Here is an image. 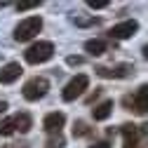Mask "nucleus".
I'll return each instance as SVG.
<instances>
[{"instance_id":"nucleus-1","label":"nucleus","mask_w":148,"mask_h":148,"mask_svg":"<svg viewBox=\"0 0 148 148\" xmlns=\"http://www.w3.org/2000/svg\"><path fill=\"white\" fill-rule=\"evenodd\" d=\"M54 57V45L49 40H38V42H33L26 52H24V59L33 66H38V64H45Z\"/></svg>"},{"instance_id":"nucleus-2","label":"nucleus","mask_w":148,"mask_h":148,"mask_svg":"<svg viewBox=\"0 0 148 148\" xmlns=\"http://www.w3.org/2000/svg\"><path fill=\"white\" fill-rule=\"evenodd\" d=\"M40 28H42V19H40V16H28V19H24V21L16 24L14 40L16 42H28V40H33L35 35L40 33Z\"/></svg>"},{"instance_id":"nucleus-3","label":"nucleus","mask_w":148,"mask_h":148,"mask_svg":"<svg viewBox=\"0 0 148 148\" xmlns=\"http://www.w3.org/2000/svg\"><path fill=\"white\" fill-rule=\"evenodd\" d=\"M122 103H125L127 110H134V113H139V115H148V82L141 85V87L134 92V97L127 94V97L122 99Z\"/></svg>"},{"instance_id":"nucleus-4","label":"nucleus","mask_w":148,"mask_h":148,"mask_svg":"<svg viewBox=\"0 0 148 148\" xmlns=\"http://www.w3.org/2000/svg\"><path fill=\"white\" fill-rule=\"evenodd\" d=\"M47 92H49V80L42 78V75H35V78H31V80L24 85L21 94H24L26 101H38V99H42V97L47 94Z\"/></svg>"},{"instance_id":"nucleus-5","label":"nucleus","mask_w":148,"mask_h":148,"mask_svg":"<svg viewBox=\"0 0 148 148\" xmlns=\"http://www.w3.org/2000/svg\"><path fill=\"white\" fill-rule=\"evenodd\" d=\"M87 87H89V78L85 75V73H80V75H75V78L68 80V85H66L64 92H61V99H64V101H75L78 97L85 94Z\"/></svg>"},{"instance_id":"nucleus-6","label":"nucleus","mask_w":148,"mask_h":148,"mask_svg":"<svg viewBox=\"0 0 148 148\" xmlns=\"http://www.w3.org/2000/svg\"><path fill=\"white\" fill-rule=\"evenodd\" d=\"M97 71V75L99 78H113V80H118V78H129L132 75V64H115V66H97L94 68Z\"/></svg>"},{"instance_id":"nucleus-7","label":"nucleus","mask_w":148,"mask_h":148,"mask_svg":"<svg viewBox=\"0 0 148 148\" xmlns=\"http://www.w3.org/2000/svg\"><path fill=\"white\" fill-rule=\"evenodd\" d=\"M139 31V21H134V19H127V21H120V24H115L113 28L108 31V35L113 40H127V38H132V35Z\"/></svg>"},{"instance_id":"nucleus-8","label":"nucleus","mask_w":148,"mask_h":148,"mask_svg":"<svg viewBox=\"0 0 148 148\" xmlns=\"http://www.w3.org/2000/svg\"><path fill=\"white\" fill-rule=\"evenodd\" d=\"M64 122H66V115L64 113H49V115H45V120H42V129L47 134H61V127H64Z\"/></svg>"},{"instance_id":"nucleus-9","label":"nucleus","mask_w":148,"mask_h":148,"mask_svg":"<svg viewBox=\"0 0 148 148\" xmlns=\"http://www.w3.org/2000/svg\"><path fill=\"white\" fill-rule=\"evenodd\" d=\"M21 73H24V68L16 64V61L5 64L3 68H0V85H10V82H14V80H19Z\"/></svg>"},{"instance_id":"nucleus-10","label":"nucleus","mask_w":148,"mask_h":148,"mask_svg":"<svg viewBox=\"0 0 148 148\" xmlns=\"http://www.w3.org/2000/svg\"><path fill=\"white\" fill-rule=\"evenodd\" d=\"M120 134L125 139V148H136V139H139V127L132 122L120 125Z\"/></svg>"},{"instance_id":"nucleus-11","label":"nucleus","mask_w":148,"mask_h":148,"mask_svg":"<svg viewBox=\"0 0 148 148\" xmlns=\"http://www.w3.org/2000/svg\"><path fill=\"white\" fill-rule=\"evenodd\" d=\"M110 113H113V101H110V99H106V101H101L99 106L92 108V115H94V120H99V122L108 120Z\"/></svg>"},{"instance_id":"nucleus-12","label":"nucleus","mask_w":148,"mask_h":148,"mask_svg":"<svg viewBox=\"0 0 148 148\" xmlns=\"http://www.w3.org/2000/svg\"><path fill=\"white\" fill-rule=\"evenodd\" d=\"M106 49H108V42H106V40H99V38L85 42V52L92 54V57H99V54H103Z\"/></svg>"},{"instance_id":"nucleus-13","label":"nucleus","mask_w":148,"mask_h":148,"mask_svg":"<svg viewBox=\"0 0 148 148\" xmlns=\"http://www.w3.org/2000/svg\"><path fill=\"white\" fill-rule=\"evenodd\" d=\"M12 120H14V129H19L21 134L31 132V127H33V120H31V115H28V113H16Z\"/></svg>"},{"instance_id":"nucleus-14","label":"nucleus","mask_w":148,"mask_h":148,"mask_svg":"<svg viewBox=\"0 0 148 148\" xmlns=\"http://www.w3.org/2000/svg\"><path fill=\"white\" fill-rule=\"evenodd\" d=\"M92 132V127L85 122V120H78L75 125H73V136H75V139H80V136H87Z\"/></svg>"},{"instance_id":"nucleus-15","label":"nucleus","mask_w":148,"mask_h":148,"mask_svg":"<svg viewBox=\"0 0 148 148\" xmlns=\"http://www.w3.org/2000/svg\"><path fill=\"white\" fill-rule=\"evenodd\" d=\"M73 21H75V26H80V28L97 26L99 24V19H94V16H73Z\"/></svg>"},{"instance_id":"nucleus-16","label":"nucleus","mask_w":148,"mask_h":148,"mask_svg":"<svg viewBox=\"0 0 148 148\" xmlns=\"http://www.w3.org/2000/svg\"><path fill=\"white\" fill-rule=\"evenodd\" d=\"M16 129H14V120L12 118H7V120H3L0 122V136H10V134H14Z\"/></svg>"},{"instance_id":"nucleus-17","label":"nucleus","mask_w":148,"mask_h":148,"mask_svg":"<svg viewBox=\"0 0 148 148\" xmlns=\"http://www.w3.org/2000/svg\"><path fill=\"white\" fill-rule=\"evenodd\" d=\"M64 146H66V139H64L61 134L49 136V139H47V143H45V148H64Z\"/></svg>"},{"instance_id":"nucleus-18","label":"nucleus","mask_w":148,"mask_h":148,"mask_svg":"<svg viewBox=\"0 0 148 148\" xmlns=\"http://www.w3.org/2000/svg\"><path fill=\"white\" fill-rule=\"evenodd\" d=\"M38 5H40L38 0H26V3H19V5H16V10H19V12H26V10H35Z\"/></svg>"},{"instance_id":"nucleus-19","label":"nucleus","mask_w":148,"mask_h":148,"mask_svg":"<svg viewBox=\"0 0 148 148\" xmlns=\"http://www.w3.org/2000/svg\"><path fill=\"white\" fill-rule=\"evenodd\" d=\"M66 64H68V66H82V64H85V59H82V57H68V59H66Z\"/></svg>"},{"instance_id":"nucleus-20","label":"nucleus","mask_w":148,"mask_h":148,"mask_svg":"<svg viewBox=\"0 0 148 148\" xmlns=\"http://www.w3.org/2000/svg\"><path fill=\"white\" fill-rule=\"evenodd\" d=\"M99 94H101V87H97V89H94V92H92V94L87 97V103H94V99H97Z\"/></svg>"},{"instance_id":"nucleus-21","label":"nucleus","mask_w":148,"mask_h":148,"mask_svg":"<svg viewBox=\"0 0 148 148\" xmlns=\"http://www.w3.org/2000/svg\"><path fill=\"white\" fill-rule=\"evenodd\" d=\"M89 148H110V143L108 141H97L94 146H89Z\"/></svg>"},{"instance_id":"nucleus-22","label":"nucleus","mask_w":148,"mask_h":148,"mask_svg":"<svg viewBox=\"0 0 148 148\" xmlns=\"http://www.w3.org/2000/svg\"><path fill=\"white\" fill-rule=\"evenodd\" d=\"M139 134H141V136H148V122H143V125L139 127Z\"/></svg>"},{"instance_id":"nucleus-23","label":"nucleus","mask_w":148,"mask_h":148,"mask_svg":"<svg viewBox=\"0 0 148 148\" xmlns=\"http://www.w3.org/2000/svg\"><path fill=\"white\" fill-rule=\"evenodd\" d=\"M89 7H94V10H101V7H108V3H89Z\"/></svg>"},{"instance_id":"nucleus-24","label":"nucleus","mask_w":148,"mask_h":148,"mask_svg":"<svg viewBox=\"0 0 148 148\" xmlns=\"http://www.w3.org/2000/svg\"><path fill=\"white\" fill-rule=\"evenodd\" d=\"M5 110H7V101H0V115H3Z\"/></svg>"},{"instance_id":"nucleus-25","label":"nucleus","mask_w":148,"mask_h":148,"mask_svg":"<svg viewBox=\"0 0 148 148\" xmlns=\"http://www.w3.org/2000/svg\"><path fill=\"white\" fill-rule=\"evenodd\" d=\"M141 52H143V59H148V45H143V49H141Z\"/></svg>"},{"instance_id":"nucleus-26","label":"nucleus","mask_w":148,"mask_h":148,"mask_svg":"<svg viewBox=\"0 0 148 148\" xmlns=\"http://www.w3.org/2000/svg\"><path fill=\"white\" fill-rule=\"evenodd\" d=\"M143 148H148V146H143Z\"/></svg>"},{"instance_id":"nucleus-27","label":"nucleus","mask_w":148,"mask_h":148,"mask_svg":"<svg viewBox=\"0 0 148 148\" xmlns=\"http://www.w3.org/2000/svg\"><path fill=\"white\" fill-rule=\"evenodd\" d=\"M3 148H5V146H3Z\"/></svg>"}]
</instances>
